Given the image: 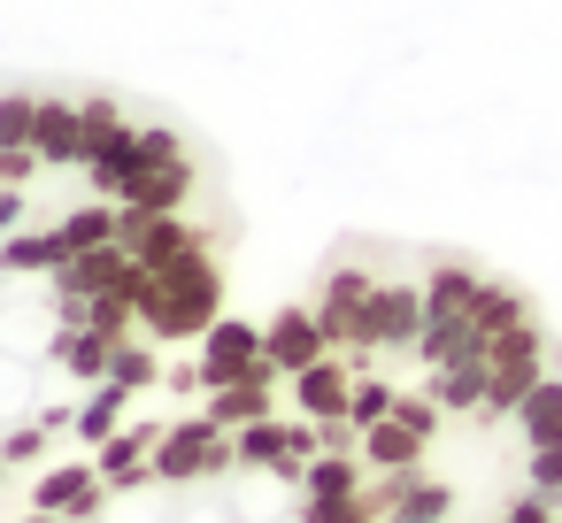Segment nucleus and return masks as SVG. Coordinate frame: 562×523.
Listing matches in <instances>:
<instances>
[{"instance_id":"obj_1","label":"nucleus","mask_w":562,"mask_h":523,"mask_svg":"<svg viewBox=\"0 0 562 523\" xmlns=\"http://www.w3.org/2000/svg\"><path fill=\"white\" fill-rule=\"evenodd\" d=\"M0 523H562V346L462 254H347L232 308Z\"/></svg>"},{"instance_id":"obj_2","label":"nucleus","mask_w":562,"mask_h":523,"mask_svg":"<svg viewBox=\"0 0 562 523\" xmlns=\"http://www.w3.org/2000/svg\"><path fill=\"white\" fill-rule=\"evenodd\" d=\"M232 308L178 124L93 86H0V500Z\"/></svg>"}]
</instances>
